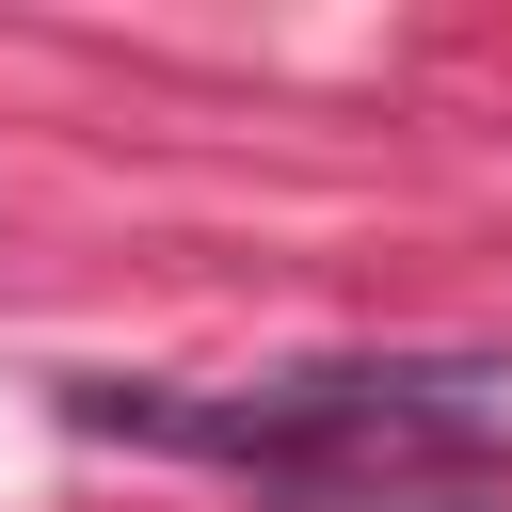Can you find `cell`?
<instances>
[{
  "label": "cell",
  "instance_id": "obj_1",
  "mask_svg": "<svg viewBox=\"0 0 512 512\" xmlns=\"http://www.w3.org/2000/svg\"><path fill=\"white\" fill-rule=\"evenodd\" d=\"M64 416L176 464H240L272 512H352L384 480H496L512 384L448 352H352V368H272V384H64Z\"/></svg>",
  "mask_w": 512,
  "mask_h": 512
}]
</instances>
